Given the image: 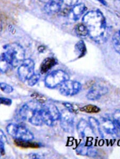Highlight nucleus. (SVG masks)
Wrapping results in <instances>:
<instances>
[{
	"mask_svg": "<svg viewBox=\"0 0 120 159\" xmlns=\"http://www.w3.org/2000/svg\"><path fill=\"white\" fill-rule=\"evenodd\" d=\"M113 120L115 124L120 128V110H117L113 114Z\"/></svg>",
	"mask_w": 120,
	"mask_h": 159,
	"instance_id": "27",
	"label": "nucleus"
},
{
	"mask_svg": "<svg viewBox=\"0 0 120 159\" xmlns=\"http://www.w3.org/2000/svg\"><path fill=\"white\" fill-rule=\"evenodd\" d=\"M0 89L6 93H11L14 91V89L11 86L5 83H0Z\"/></svg>",
	"mask_w": 120,
	"mask_h": 159,
	"instance_id": "25",
	"label": "nucleus"
},
{
	"mask_svg": "<svg viewBox=\"0 0 120 159\" xmlns=\"http://www.w3.org/2000/svg\"><path fill=\"white\" fill-rule=\"evenodd\" d=\"M79 110L81 111L85 112V113L93 114V113H99V111H101V109L95 105H88L84 107H82L79 109Z\"/></svg>",
	"mask_w": 120,
	"mask_h": 159,
	"instance_id": "20",
	"label": "nucleus"
},
{
	"mask_svg": "<svg viewBox=\"0 0 120 159\" xmlns=\"http://www.w3.org/2000/svg\"><path fill=\"white\" fill-rule=\"evenodd\" d=\"M71 11V10L70 9H68V8H64V9H62V10L61 9L59 11V13H60V15L62 16H67L70 14Z\"/></svg>",
	"mask_w": 120,
	"mask_h": 159,
	"instance_id": "30",
	"label": "nucleus"
},
{
	"mask_svg": "<svg viewBox=\"0 0 120 159\" xmlns=\"http://www.w3.org/2000/svg\"><path fill=\"white\" fill-rule=\"evenodd\" d=\"M89 125L91 128V131L95 135L103 137V134L101 128V124L96 118L90 117L89 118Z\"/></svg>",
	"mask_w": 120,
	"mask_h": 159,
	"instance_id": "14",
	"label": "nucleus"
},
{
	"mask_svg": "<svg viewBox=\"0 0 120 159\" xmlns=\"http://www.w3.org/2000/svg\"><path fill=\"white\" fill-rule=\"evenodd\" d=\"M6 131L15 139L32 140L34 139L33 134L25 126L20 124H9L6 127Z\"/></svg>",
	"mask_w": 120,
	"mask_h": 159,
	"instance_id": "4",
	"label": "nucleus"
},
{
	"mask_svg": "<svg viewBox=\"0 0 120 159\" xmlns=\"http://www.w3.org/2000/svg\"><path fill=\"white\" fill-rule=\"evenodd\" d=\"M89 124L87 121L84 120H81L77 125V130L79 135H81L82 137H85L86 136L85 131L86 129L88 128Z\"/></svg>",
	"mask_w": 120,
	"mask_h": 159,
	"instance_id": "18",
	"label": "nucleus"
},
{
	"mask_svg": "<svg viewBox=\"0 0 120 159\" xmlns=\"http://www.w3.org/2000/svg\"><path fill=\"white\" fill-rule=\"evenodd\" d=\"M40 78V75L39 74H34L29 80H27L28 85L29 86H34L36 84Z\"/></svg>",
	"mask_w": 120,
	"mask_h": 159,
	"instance_id": "24",
	"label": "nucleus"
},
{
	"mask_svg": "<svg viewBox=\"0 0 120 159\" xmlns=\"http://www.w3.org/2000/svg\"><path fill=\"white\" fill-rule=\"evenodd\" d=\"M4 49L5 52L2 55L12 67L16 68L19 66L25 60V51L17 43L8 44Z\"/></svg>",
	"mask_w": 120,
	"mask_h": 159,
	"instance_id": "3",
	"label": "nucleus"
},
{
	"mask_svg": "<svg viewBox=\"0 0 120 159\" xmlns=\"http://www.w3.org/2000/svg\"><path fill=\"white\" fill-rule=\"evenodd\" d=\"M68 80H70V77L68 74L63 70H54L45 78V84L49 89H54Z\"/></svg>",
	"mask_w": 120,
	"mask_h": 159,
	"instance_id": "5",
	"label": "nucleus"
},
{
	"mask_svg": "<svg viewBox=\"0 0 120 159\" xmlns=\"http://www.w3.org/2000/svg\"><path fill=\"white\" fill-rule=\"evenodd\" d=\"M113 44L116 52L120 55V30L117 31L113 35Z\"/></svg>",
	"mask_w": 120,
	"mask_h": 159,
	"instance_id": "21",
	"label": "nucleus"
},
{
	"mask_svg": "<svg viewBox=\"0 0 120 159\" xmlns=\"http://www.w3.org/2000/svg\"><path fill=\"white\" fill-rule=\"evenodd\" d=\"M57 64V61L54 57H47L43 61L40 66V72L45 74Z\"/></svg>",
	"mask_w": 120,
	"mask_h": 159,
	"instance_id": "13",
	"label": "nucleus"
},
{
	"mask_svg": "<svg viewBox=\"0 0 120 159\" xmlns=\"http://www.w3.org/2000/svg\"><path fill=\"white\" fill-rule=\"evenodd\" d=\"M2 30V21L1 18L0 17V33L1 32Z\"/></svg>",
	"mask_w": 120,
	"mask_h": 159,
	"instance_id": "35",
	"label": "nucleus"
},
{
	"mask_svg": "<svg viewBox=\"0 0 120 159\" xmlns=\"http://www.w3.org/2000/svg\"><path fill=\"white\" fill-rule=\"evenodd\" d=\"M75 52H77L79 58H81L85 55L87 52V48L83 40H80L76 44Z\"/></svg>",
	"mask_w": 120,
	"mask_h": 159,
	"instance_id": "17",
	"label": "nucleus"
},
{
	"mask_svg": "<svg viewBox=\"0 0 120 159\" xmlns=\"http://www.w3.org/2000/svg\"><path fill=\"white\" fill-rule=\"evenodd\" d=\"M109 92V89L104 86L95 84L88 92L87 98L89 100L95 101L106 95Z\"/></svg>",
	"mask_w": 120,
	"mask_h": 159,
	"instance_id": "10",
	"label": "nucleus"
},
{
	"mask_svg": "<svg viewBox=\"0 0 120 159\" xmlns=\"http://www.w3.org/2000/svg\"><path fill=\"white\" fill-rule=\"evenodd\" d=\"M98 1H100L102 4H104L105 6H106V2H105L104 0H98Z\"/></svg>",
	"mask_w": 120,
	"mask_h": 159,
	"instance_id": "36",
	"label": "nucleus"
},
{
	"mask_svg": "<svg viewBox=\"0 0 120 159\" xmlns=\"http://www.w3.org/2000/svg\"><path fill=\"white\" fill-rule=\"evenodd\" d=\"M5 153L4 151V143L0 141V157Z\"/></svg>",
	"mask_w": 120,
	"mask_h": 159,
	"instance_id": "32",
	"label": "nucleus"
},
{
	"mask_svg": "<svg viewBox=\"0 0 120 159\" xmlns=\"http://www.w3.org/2000/svg\"><path fill=\"white\" fill-rule=\"evenodd\" d=\"M60 113L57 107L52 104L43 103L42 107V115L44 124L51 126L55 121L60 119Z\"/></svg>",
	"mask_w": 120,
	"mask_h": 159,
	"instance_id": "6",
	"label": "nucleus"
},
{
	"mask_svg": "<svg viewBox=\"0 0 120 159\" xmlns=\"http://www.w3.org/2000/svg\"><path fill=\"white\" fill-rule=\"evenodd\" d=\"M63 0H49L45 7L47 14H54L58 13L61 10Z\"/></svg>",
	"mask_w": 120,
	"mask_h": 159,
	"instance_id": "11",
	"label": "nucleus"
},
{
	"mask_svg": "<svg viewBox=\"0 0 120 159\" xmlns=\"http://www.w3.org/2000/svg\"><path fill=\"white\" fill-rule=\"evenodd\" d=\"M39 1H40L42 2H48L49 0H39Z\"/></svg>",
	"mask_w": 120,
	"mask_h": 159,
	"instance_id": "37",
	"label": "nucleus"
},
{
	"mask_svg": "<svg viewBox=\"0 0 120 159\" xmlns=\"http://www.w3.org/2000/svg\"><path fill=\"white\" fill-rule=\"evenodd\" d=\"M11 66L9 62L6 60L5 57L2 55L1 57H0V70L1 71L2 73H6L9 70Z\"/></svg>",
	"mask_w": 120,
	"mask_h": 159,
	"instance_id": "22",
	"label": "nucleus"
},
{
	"mask_svg": "<svg viewBox=\"0 0 120 159\" xmlns=\"http://www.w3.org/2000/svg\"><path fill=\"white\" fill-rule=\"evenodd\" d=\"M64 106L66 107V109L71 111L72 113H77L79 111V107L74 104H72L70 102L63 103Z\"/></svg>",
	"mask_w": 120,
	"mask_h": 159,
	"instance_id": "23",
	"label": "nucleus"
},
{
	"mask_svg": "<svg viewBox=\"0 0 120 159\" xmlns=\"http://www.w3.org/2000/svg\"><path fill=\"white\" fill-rule=\"evenodd\" d=\"M45 47L40 46L39 47L38 50H39L40 52H43V51H45Z\"/></svg>",
	"mask_w": 120,
	"mask_h": 159,
	"instance_id": "34",
	"label": "nucleus"
},
{
	"mask_svg": "<svg viewBox=\"0 0 120 159\" xmlns=\"http://www.w3.org/2000/svg\"><path fill=\"white\" fill-rule=\"evenodd\" d=\"M78 2V0H63V3L68 7L75 6Z\"/></svg>",
	"mask_w": 120,
	"mask_h": 159,
	"instance_id": "29",
	"label": "nucleus"
},
{
	"mask_svg": "<svg viewBox=\"0 0 120 159\" xmlns=\"http://www.w3.org/2000/svg\"><path fill=\"white\" fill-rule=\"evenodd\" d=\"M32 97H33L36 101L41 103H45L47 101V99L44 95H41L39 93H33L32 95Z\"/></svg>",
	"mask_w": 120,
	"mask_h": 159,
	"instance_id": "26",
	"label": "nucleus"
},
{
	"mask_svg": "<svg viewBox=\"0 0 120 159\" xmlns=\"http://www.w3.org/2000/svg\"><path fill=\"white\" fill-rule=\"evenodd\" d=\"M0 141H1L4 143H8V139L6 137V134L1 129H0Z\"/></svg>",
	"mask_w": 120,
	"mask_h": 159,
	"instance_id": "31",
	"label": "nucleus"
},
{
	"mask_svg": "<svg viewBox=\"0 0 120 159\" xmlns=\"http://www.w3.org/2000/svg\"><path fill=\"white\" fill-rule=\"evenodd\" d=\"M43 104L36 101L26 103L20 110V116L23 120H27L33 125L42 126L44 124L42 115Z\"/></svg>",
	"mask_w": 120,
	"mask_h": 159,
	"instance_id": "2",
	"label": "nucleus"
},
{
	"mask_svg": "<svg viewBox=\"0 0 120 159\" xmlns=\"http://www.w3.org/2000/svg\"><path fill=\"white\" fill-rule=\"evenodd\" d=\"M15 143L16 145L23 148H40V145L32 140H23L15 139Z\"/></svg>",
	"mask_w": 120,
	"mask_h": 159,
	"instance_id": "15",
	"label": "nucleus"
},
{
	"mask_svg": "<svg viewBox=\"0 0 120 159\" xmlns=\"http://www.w3.org/2000/svg\"><path fill=\"white\" fill-rule=\"evenodd\" d=\"M101 127L105 132L110 135H116L117 134L115 124L112 120L106 118H103L101 120Z\"/></svg>",
	"mask_w": 120,
	"mask_h": 159,
	"instance_id": "12",
	"label": "nucleus"
},
{
	"mask_svg": "<svg viewBox=\"0 0 120 159\" xmlns=\"http://www.w3.org/2000/svg\"><path fill=\"white\" fill-rule=\"evenodd\" d=\"M67 109L63 110L60 114V125L62 129L68 134H72L74 129V116Z\"/></svg>",
	"mask_w": 120,
	"mask_h": 159,
	"instance_id": "9",
	"label": "nucleus"
},
{
	"mask_svg": "<svg viewBox=\"0 0 120 159\" xmlns=\"http://www.w3.org/2000/svg\"><path fill=\"white\" fill-rule=\"evenodd\" d=\"M11 100L6 98L0 97V105H4L10 106L12 104Z\"/></svg>",
	"mask_w": 120,
	"mask_h": 159,
	"instance_id": "28",
	"label": "nucleus"
},
{
	"mask_svg": "<svg viewBox=\"0 0 120 159\" xmlns=\"http://www.w3.org/2000/svg\"><path fill=\"white\" fill-rule=\"evenodd\" d=\"M115 4L116 7L120 9V0H115Z\"/></svg>",
	"mask_w": 120,
	"mask_h": 159,
	"instance_id": "33",
	"label": "nucleus"
},
{
	"mask_svg": "<svg viewBox=\"0 0 120 159\" xmlns=\"http://www.w3.org/2000/svg\"><path fill=\"white\" fill-rule=\"evenodd\" d=\"M82 89L79 82L68 80L60 86V93L66 97H72L78 94Z\"/></svg>",
	"mask_w": 120,
	"mask_h": 159,
	"instance_id": "8",
	"label": "nucleus"
},
{
	"mask_svg": "<svg viewBox=\"0 0 120 159\" xmlns=\"http://www.w3.org/2000/svg\"><path fill=\"white\" fill-rule=\"evenodd\" d=\"M35 64L31 59H25L18 69V75L21 82H25L34 74Z\"/></svg>",
	"mask_w": 120,
	"mask_h": 159,
	"instance_id": "7",
	"label": "nucleus"
},
{
	"mask_svg": "<svg viewBox=\"0 0 120 159\" xmlns=\"http://www.w3.org/2000/svg\"><path fill=\"white\" fill-rule=\"evenodd\" d=\"M83 21L91 39L99 43L106 41V22L101 12L98 11L89 12L84 16Z\"/></svg>",
	"mask_w": 120,
	"mask_h": 159,
	"instance_id": "1",
	"label": "nucleus"
},
{
	"mask_svg": "<svg viewBox=\"0 0 120 159\" xmlns=\"http://www.w3.org/2000/svg\"><path fill=\"white\" fill-rule=\"evenodd\" d=\"M76 33L79 37H85L89 35L87 28L84 23H79L76 26Z\"/></svg>",
	"mask_w": 120,
	"mask_h": 159,
	"instance_id": "19",
	"label": "nucleus"
},
{
	"mask_svg": "<svg viewBox=\"0 0 120 159\" xmlns=\"http://www.w3.org/2000/svg\"><path fill=\"white\" fill-rule=\"evenodd\" d=\"M86 10L87 8L84 4H76L75 6H74L72 12L74 20H77L80 18Z\"/></svg>",
	"mask_w": 120,
	"mask_h": 159,
	"instance_id": "16",
	"label": "nucleus"
}]
</instances>
